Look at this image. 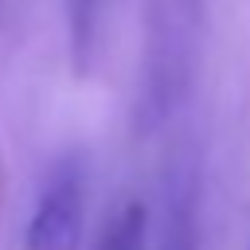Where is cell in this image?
I'll list each match as a JSON object with an SVG mask.
<instances>
[{
	"label": "cell",
	"mask_w": 250,
	"mask_h": 250,
	"mask_svg": "<svg viewBox=\"0 0 250 250\" xmlns=\"http://www.w3.org/2000/svg\"><path fill=\"white\" fill-rule=\"evenodd\" d=\"M66 23H70V55L74 66H90L98 23H102V0H66Z\"/></svg>",
	"instance_id": "cell-3"
},
{
	"label": "cell",
	"mask_w": 250,
	"mask_h": 250,
	"mask_svg": "<svg viewBox=\"0 0 250 250\" xmlns=\"http://www.w3.org/2000/svg\"><path fill=\"white\" fill-rule=\"evenodd\" d=\"M82 215H86L82 168H78V160H59L27 219L23 250H78Z\"/></svg>",
	"instance_id": "cell-1"
},
{
	"label": "cell",
	"mask_w": 250,
	"mask_h": 250,
	"mask_svg": "<svg viewBox=\"0 0 250 250\" xmlns=\"http://www.w3.org/2000/svg\"><path fill=\"white\" fill-rule=\"evenodd\" d=\"M145 238H148V211L141 199H129L102 230L98 250H145Z\"/></svg>",
	"instance_id": "cell-2"
}]
</instances>
